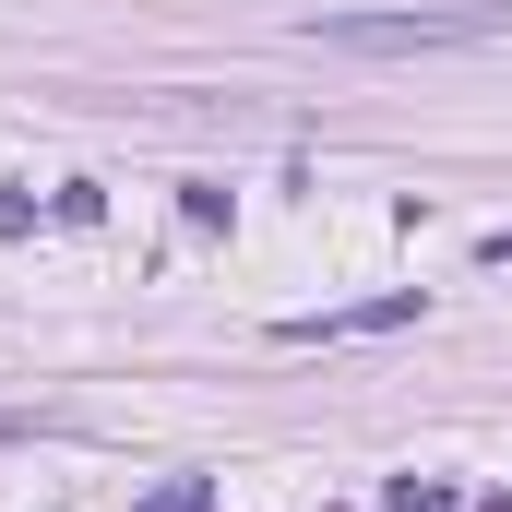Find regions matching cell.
<instances>
[{
    "mask_svg": "<svg viewBox=\"0 0 512 512\" xmlns=\"http://www.w3.org/2000/svg\"><path fill=\"white\" fill-rule=\"evenodd\" d=\"M310 36H322V48H358V60H417V48H489V36H512V0H417V12H322Z\"/></svg>",
    "mask_w": 512,
    "mask_h": 512,
    "instance_id": "cell-1",
    "label": "cell"
},
{
    "mask_svg": "<svg viewBox=\"0 0 512 512\" xmlns=\"http://www.w3.org/2000/svg\"><path fill=\"white\" fill-rule=\"evenodd\" d=\"M393 322H417V286H393V298H358V310H298V322H286V346H334V334H393Z\"/></svg>",
    "mask_w": 512,
    "mask_h": 512,
    "instance_id": "cell-2",
    "label": "cell"
},
{
    "mask_svg": "<svg viewBox=\"0 0 512 512\" xmlns=\"http://www.w3.org/2000/svg\"><path fill=\"white\" fill-rule=\"evenodd\" d=\"M131 512H215V477H167L155 501H131Z\"/></svg>",
    "mask_w": 512,
    "mask_h": 512,
    "instance_id": "cell-3",
    "label": "cell"
},
{
    "mask_svg": "<svg viewBox=\"0 0 512 512\" xmlns=\"http://www.w3.org/2000/svg\"><path fill=\"white\" fill-rule=\"evenodd\" d=\"M441 501H453L441 477H393V489H382V512H441Z\"/></svg>",
    "mask_w": 512,
    "mask_h": 512,
    "instance_id": "cell-4",
    "label": "cell"
},
{
    "mask_svg": "<svg viewBox=\"0 0 512 512\" xmlns=\"http://www.w3.org/2000/svg\"><path fill=\"white\" fill-rule=\"evenodd\" d=\"M24 227H36V203H24V191L0 179V239H24Z\"/></svg>",
    "mask_w": 512,
    "mask_h": 512,
    "instance_id": "cell-5",
    "label": "cell"
},
{
    "mask_svg": "<svg viewBox=\"0 0 512 512\" xmlns=\"http://www.w3.org/2000/svg\"><path fill=\"white\" fill-rule=\"evenodd\" d=\"M489 512H512V501H489Z\"/></svg>",
    "mask_w": 512,
    "mask_h": 512,
    "instance_id": "cell-6",
    "label": "cell"
}]
</instances>
